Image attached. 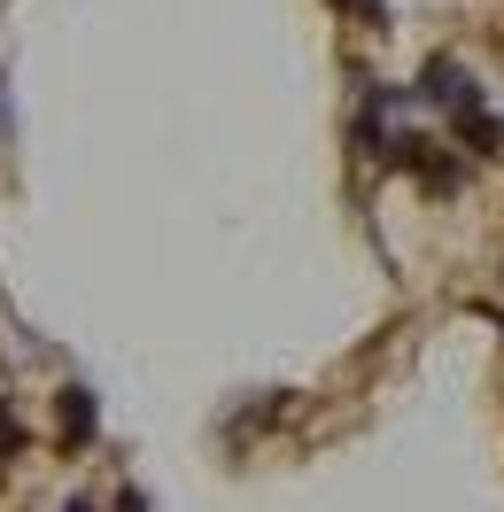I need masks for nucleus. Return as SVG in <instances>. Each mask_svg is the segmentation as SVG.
I'll list each match as a JSON object with an SVG mask.
<instances>
[{
	"instance_id": "f257e3e1",
	"label": "nucleus",
	"mask_w": 504,
	"mask_h": 512,
	"mask_svg": "<svg viewBox=\"0 0 504 512\" xmlns=\"http://www.w3.org/2000/svg\"><path fill=\"white\" fill-rule=\"evenodd\" d=\"M94 427H101L94 388H86V381H70L63 396H55V450H63V458H78V450L94 443Z\"/></svg>"
},
{
	"instance_id": "f03ea898",
	"label": "nucleus",
	"mask_w": 504,
	"mask_h": 512,
	"mask_svg": "<svg viewBox=\"0 0 504 512\" xmlns=\"http://www.w3.org/2000/svg\"><path fill=\"white\" fill-rule=\"evenodd\" d=\"M419 101H435L442 117H458V109H481V86L466 78V63H450V55H435V63L419 70Z\"/></svg>"
},
{
	"instance_id": "7ed1b4c3",
	"label": "nucleus",
	"mask_w": 504,
	"mask_h": 512,
	"mask_svg": "<svg viewBox=\"0 0 504 512\" xmlns=\"http://www.w3.org/2000/svg\"><path fill=\"white\" fill-rule=\"evenodd\" d=\"M450 132H458V148H466V156H497V148H504V125L489 117V109H458Z\"/></svg>"
},
{
	"instance_id": "20e7f679",
	"label": "nucleus",
	"mask_w": 504,
	"mask_h": 512,
	"mask_svg": "<svg viewBox=\"0 0 504 512\" xmlns=\"http://www.w3.org/2000/svg\"><path fill=\"white\" fill-rule=\"evenodd\" d=\"M411 179H419L427 194H458V187H466V163H458V156H442V148H427Z\"/></svg>"
},
{
	"instance_id": "39448f33",
	"label": "nucleus",
	"mask_w": 504,
	"mask_h": 512,
	"mask_svg": "<svg viewBox=\"0 0 504 512\" xmlns=\"http://www.w3.org/2000/svg\"><path fill=\"white\" fill-rule=\"evenodd\" d=\"M16 450H24V419H16V404H8V396H0V466H8V458H16Z\"/></svg>"
},
{
	"instance_id": "423d86ee",
	"label": "nucleus",
	"mask_w": 504,
	"mask_h": 512,
	"mask_svg": "<svg viewBox=\"0 0 504 512\" xmlns=\"http://www.w3.org/2000/svg\"><path fill=\"white\" fill-rule=\"evenodd\" d=\"M117 512H148V497H140V489H125V497H117Z\"/></svg>"
},
{
	"instance_id": "0eeeda50",
	"label": "nucleus",
	"mask_w": 504,
	"mask_h": 512,
	"mask_svg": "<svg viewBox=\"0 0 504 512\" xmlns=\"http://www.w3.org/2000/svg\"><path fill=\"white\" fill-rule=\"evenodd\" d=\"M70 512H94V505H70Z\"/></svg>"
}]
</instances>
